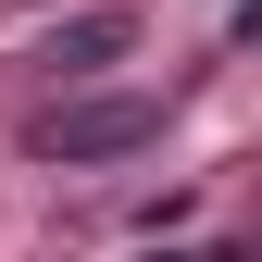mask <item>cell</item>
Segmentation results:
<instances>
[{
  "label": "cell",
  "instance_id": "3",
  "mask_svg": "<svg viewBox=\"0 0 262 262\" xmlns=\"http://www.w3.org/2000/svg\"><path fill=\"white\" fill-rule=\"evenodd\" d=\"M237 50H262V0H250V13H237Z\"/></svg>",
  "mask_w": 262,
  "mask_h": 262
},
{
  "label": "cell",
  "instance_id": "1",
  "mask_svg": "<svg viewBox=\"0 0 262 262\" xmlns=\"http://www.w3.org/2000/svg\"><path fill=\"white\" fill-rule=\"evenodd\" d=\"M162 138V100H138V88H62V100L38 113V162H62V175H88V162H125Z\"/></svg>",
  "mask_w": 262,
  "mask_h": 262
},
{
  "label": "cell",
  "instance_id": "2",
  "mask_svg": "<svg viewBox=\"0 0 262 262\" xmlns=\"http://www.w3.org/2000/svg\"><path fill=\"white\" fill-rule=\"evenodd\" d=\"M138 38H150V13H138V0H88V13H62L50 38H38V75H50V88H100Z\"/></svg>",
  "mask_w": 262,
  "mask_h": 262
}]
</instances>
